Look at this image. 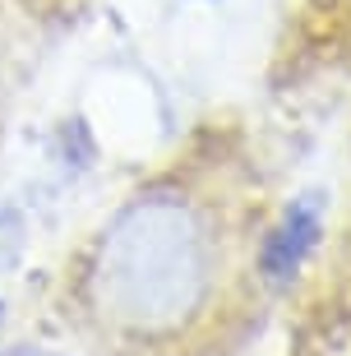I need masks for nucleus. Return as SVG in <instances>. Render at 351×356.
<instances>
[{
	"label": "nucleus",
	"instance_id": "f257e3e1",
	"mask_svg": "<svg viewBox=\"0 0 351 356\" xmlns=\"http://www.w3.org/2000/svg\"><path fill=\"white\" fill-rule=\"evenodd\" d=\"M102 287L111 291L116 315L134 324H153L195 301L204 287V259L185 209L139 204L125 213L106 241Z\"/></svg>",
	"mask_w": 351,
	"mask_h": 356
},
{
	"label": "nucleus",
	"instance_id": "f03ea898",
	"mask_svg": "<svg viewBox=\"0 0 351 356\" xmlns=\"http://www.w3.org/2000/svg\"><path fill=\"white\" fill-rule=\"evenodd\" d=\"M319 232H324V195L319 190H305L286 204V213L277 218V227L268 232L263 241V254L259 264L263 273L273 277V282H286V277H296L300 264L314 254L319 245Z\"/></svg>",
	"mask_w": 351,
	"mask_h": 356
}]
</instances>
